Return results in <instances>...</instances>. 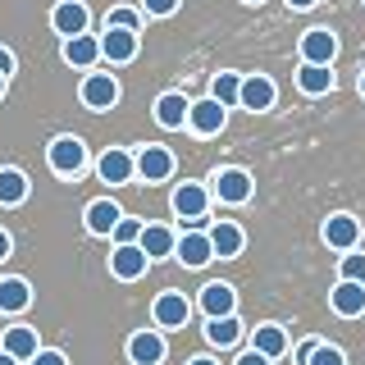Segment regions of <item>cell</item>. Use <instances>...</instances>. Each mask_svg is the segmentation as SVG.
<instances>
[{"mask_svg":"<svg viewBox=\"0 0 365 365\" xmlns=\"http://www.w3.org/2000/svg\"><path fill=\"white\" fill-rule=\"evenodd\" d=\"M329 306H334L342 319H356V315H365V288L361 283H342L338 279V288L329 292Z\"/></svg>","mask_w":365,"mask_h":365,"instance_id":"7402d4cb","label":"cell"},{"mask_svg":"<svg viewBox=\"0 0 365 365\" xmlns=\"http://www.w3.org/2000/svg\"><path fill=\"white\" fill-rule=\"evenodd\" d=\"M0 351H5V356H14L19 365H28V361L41 351L37 329H32V324H9V329H5V338H0Z\"/></svg>","mask_w":365,"mask_h":365,"instance_id":"52a82bcc","label":"cell"},{"mask_svg":"<svg viewBox=\"0 0 365 365\" xmlns=\"http://www.w3.org/2000/svg\"><path fill=\"white\" fill-rule=\"evenodd\" d=\"M251 192H256V182H251L247 169H220V178H215V197L224 205H247Z\"/></svg>","mask_w":365,"mask_h":365,"instance_id":"8992f818","label":"cell"},{"mask_svg":"<svg viewBox=\"0 0 365 365\" xmlns=\"http://www.w3.org/2000/svg\"><path fill=\"white\" fill-rule=\"evenodd\" d=\"M174 242H178V233H174V228H165V224H142V237H137V247H142L146 260L174 256Z\"/></svg>","mask_w":365,"mask_h":365,"instance_id":"5bb4252c","label":"cell"},{"mask_svg":"<svg viewBox=\"0 0 365 365\" xmlns=\"http://www.w3.org/2000/svg\"><path fill=\"white\" fill-rule=\"evenodd\" d=\"M114 247H133L137 242V237H142V220H128V215H123V220L119 224H114Z\"/></svg>","mask_w":365,"mask_h":365,"instance_id":"d6a6232c","label":"cell"},{"mask_svg":"<svg viewBox=\"0 0 365 365\" xmlns=\"http://www.w3.org/2000/svg\"><path fill=\"white\" fill-rule=\"evenodd\" d=\"M96 174L106 178L110 187H123V182L133 178V155H128V151H119V146H110V151L96 160Z\"/></svg>","mask_w":365,"mask_h":365,"instance_id":"ffe728a7","label":"cell"},{"mask_svg":"<svg viewBox=\"0 0 365 365\" xmlns=\"http://www.w3.org/2000/svg\"><path fill=\"white\" fill-rule=\"evenodd\" d=\"M201 311L210 315V319L237 315V292L228 288V283H205V288H201Z\"/></svg>","mask_w":365,"mask_h":365,"instance_id":"44dd1931","label":"cell"},{"mask_svg":"<svg viewBox=\"0 0 365 365\" xmlns=\"http://www.w3.org/2000/svg\"><path fill=\"white\" fill-rule=\"evenodd\" d=\"M101 41V60H110V64H128L137 60V32H123V28H106V37H96Z\"/></svg>","mask_w":365,"mask_h":365,"instance_id":"4fadbf2b","label":"cell"},{"mask_svg":"<svg viewBox=\"0 0 365 365\" xmlns=\"http://www.w3.org/2000/svg\"><path fill=\"white\" fill-rule=\"evenodd\" d=\"M297 87H302L306 96H324V91H334V68H324V64H302Z\"/></svg>","mask_w":365,"mask_h":365,"instance_id":"83f0119b","label":"cell"},{"mask_svg":"<svg viewBox=\"0 0 365 365\" xmlns=\"http://www.w3.org/2000/svg\"><path fill=\"white\" fill-rule=\"evenodd\" d=\"M174 256H178L187 269H201V265H210V260H215V256H210V237L197 233V228H192V233H182L178 242H174Z\"/></svg>","mask_w":365,"mask_h":365,"instance_id":"ac0fdd59","label":"cell"},{"mask_svg":"<svg viewBox=\"0 0 365 365\" xmlns=\"http://www.w3.org/2000/svg\"><path fill=\"white\" fill-rule=\"evenodd\" d=\"M46 160H51V169L60 178H78L87 169V146L78 142V137H55L51 151H46Z\"/></svg>","mask_w":365,"mask_h":365,"instance_id":"6da1fadb","label":"cell"},{"mask_svg":"<svg viewBox=\"0 0 365 365\" xmlns=\"http://www.w3.org/2000/svg\"><path fill=\"white\" fill-rule=\"evenodd\" d=\"M306 365H347V356H342V347H329V342H315L311 361Z\"/></svg>","mask_w":365,"mask_h":365,"instance_id":"836d02e7","label":"cell"},{"mask_svg":"<svg viewBox=\"0 0 365 365\" xmlns=\"http://www.w3.org/2000/svg\"><path fill=\"white\" fill-rule=\"evenodd\" d=\"M5 87H9V78H0V96H5Z\"/></svg>","mask_w":365,"mask_h":365,"instance_id":"ee69618b","label":"cell"},{"mask_svg":"<svg viewBox=\"0 0 365 365\" xmlns=\"http://www.w3.org/2000/svg\"><path fill=\"white\" fill-rule=\"evenodd\" d=\"M205 237H210V256H220V260H233L237 251H242V242H247V233L233 220H220Z\"/></svg>","mask_w":365,"mask_h":365,"instance_id":"9a60e30c","label":"cell"},{"mask_svg":"<svg viewBox=\"0 0 365 365\" xmlns=\"http://www.w3.org/2000/svg\"><path fill=\"white\" fill-rule=\"evenodd\" d=\"M0 365H19V361H14V356H5V351H0Z\"/></svg>","mask_w":365,"mask_h":365,"instance_id":"7bdbcfd3","label":"cell"},{"mask_svg":"<svg viewBox=\"0 0 365 365\" xmlns=\"http://www.w3.org/2000/svg\"><path fill=\"white\" fill-rule=\"evenodd\" d=\"M356 87H361V96H365V73H361V83H356Z\"/></svg>","mask_w":365,"mask_h":365,"instance_id":"f6af8a7d","label":"cell"},{"mask_svg":"<svg viewBox=\"0 0 365 365\" xmlns=\"http://www.w3.org/2000/svg\"><path fill=\"white\" fill-rule=\"evenodd\" d=\"M28 365H68V361H64V351H37Z\"/></svg>","mask_w":365,"mask_h":365,"instance_id":"d590c367","label":"cell"},{"mask_svg":"<svg viewBox=\"0 0 365 365\" xmlns=\"http://www.w3.org/2000/svg\"><path fill=\"white\" fill-rule=\"evenodd\" d=\"M128 361L133 365H160L165 361V338L155 329H142V334L128 338Z\"/></svg>","mask_w":365,"mask_h":365,"instance_id":"e0dca14e","label":"cell"},{"mask_svg":"<svg viewBox=\"0 0 365 365\" xmlns=\"http://www.w3.org/2000/svg\"><path fill=\"white\" fill-rule=\"evenodd\" d=\"M9 73H14V55L0 46V78H9Z\"/></svg>","mask_w":365,"mask_h":365,"instance_id":"8d00e7d4","label":"cell"},{"mask_svg":"<svg viewBox=\"0 0 365 365\" xmlns=\"http://www.w3.org/2000/svg\"><path fill=\"white\" fill-rule=\"evenodd\" d=\"M146 265H151V260L142 256V247H114V256H110V274L114 279H123V283H133V279H142L146 274Z\"/></svg>","mask_w":365,"mask_h":365,"instance_id":"d6986e66","label":"cell"},{"mask_svg":"<svg viewBox=\"0 0 365 365\" xmlns=\"http://www.w3.org/2000/svg\"><path fill=\"white\" fill-rule=\"evenodd\" d=\"M237 365H274V361H265V356H256V351H251V347H247V351H242V356H237Z\"/></svg>","mask_w":365,"mask_h":365,"instance_id":"74e56055","label":"cell"},{"mask_svg":"<svg viewBox=\"0 0 365 365\" xmlns=\"http://www.w3.org/2000/svg\"><path fill=\"white\" fill-rule=\"evenodd\" d=\"M178 9V0H142V14H151V19H169Z\"/></svg>","mask_w":365,"mask_h":365,"instance_id":"e575fe53","label":"cell"},{"mask_svg":"<svg viewBox=\"0 0 365 365\" xmlns=\"http://www.w3.org/2000/svg\"><path fill=\"white\" fill-rule=\"evenodd\" d=\"M356 242H361V220L356 215H329L324 220V247L356 251Z\"/></svg>","mask_w":365,"mask_h":365,"instance_id":"9c48e42d","label":"cell"},{"mask_svg":"<svg viewBox=\"0 0 365 365\" xmlns=\"http://www.w3.org/2000/svg\"><path fill=\"white\" fill-rule=\"evenodd\" d=\"M338 60V37L329 28H311L302 37V64H324V68H334Z\"/></svg>","mask_w":365,"mask_h":365,"instance_id":"5b68a950","label":"cell"},{"mask_svg":"<svg viewBox=\"0 0 365 365\" xmlns=\"http://www.w3.org/2000/svg\"><path fill=\"white\" fill-rule=\"evenodd\" d=\"M288 5H292V9H311L315 0H288Z\"/></svg>","mask_w":365,"mask_h":365,"instance_id":"b9f144b4","label":"cell"},{"mask_svg":"<svg viewBox=\"0 0 365 365\" xmlns=\"http://www.w3.org/2000/svg\"><path fill=\"white\" fill-rule=\"evenodd\" d=\"M9 251H14V237H9V233H5V228H0V260H5V256H9Z\"/></svg>","mask_w":365,"mask_h":365,"instance_id":"f35d334b","label":"cell"},{"mask_svg":"<svg viewBox=\"0 0 365 365\" xmlns=\"http://www.w3.org/2000/svg\"><path fill=\"white\" fill-rule=\"evenodd\" d=\"M83 106L87 110L119 106V78H114V73H87L83 78Z\"/></svg>","mask_w":365,"mask_h":365,"instance_id":"277c9868","label":"cell"},{"mask_svg":"<svg viewBox=\"0 0 365 365\" xmlns=\"http://www.w3.org/2000/svg\"><path fill=\"white\" fill-rule=\"evenodd\" d=\"M237 87H242V78L237 73H215V83H210V101L215 106H237Z\"/></svg>","mask_w":365,"mask_h":365,"instance_id":"f546056e","label":"cell"},{"mask_svg":"<svg viewBox=\"0 0 365 365\" xmlns=\"http://www.w3.org/2000/svg\"><path fill=\"white\" fill-rule=\"evenodd\" d=\"M151 315H155L160 329H182L192 319V306H187V297H182V292H160L155 306H151Z\"/></svg>","mask_w":365,"mask_h":365,"instance_id":"7c38bea8","label":"cell"},{"mask_svg":"<svg viewBox=\"0 0 365 365\" xmlns=\"http://www.w3.org/2000/svg\"><path fill=\"white\" fill-rule=\"evenodd\" d=\"M205 210H210V192L201 182H178L174 187V215L178 220H187L197 228V224H205Z\"/></svg>","mask_w":365,"mask_h":365,"instance_id":"7a4b0ae2","label":"cell"},{"mask_svg":"<svg viewBox=\"0 0 365 365\" xmlns=\"http://www.w3.org/2000/svg\"><path fill=\"white\" fill-rule=\"evenodd\" d=\"M311 351H315V342H302V347H297V365H306V361H311Z\"/></svg>","mask_w":365,"mask_h":365,"instance_id":"ab89813d","label":"cell"},{"mask_svg":"<svg viewBox=\"0 0 365 365\" xmlns=\"http://www.w3.org/2000/svg\"><path fill=\"white\" fill-rule=\"evenodd\" d=\"M187 106L192 101L182 96V91H165V96L155 101V123L160 128H182V123H187Z\"/></svg>","mask_w":365,"mask_h":365,"instance_id":"603a6c76","label":"cell"},{"mask_svg":"<svg viewBox=\"0 0 365 365\" xmlns=\"http://www.w3.org/2000/svg\"><path fill=\"white\" fill-rule=\"evenodd\" d=\"M187 365H220V361H210V356H192Z\"/></svg>","mask_w":365,"mask_h":365,"instance_id":"60d3db41","label":"cell"},{"mask_svg":"<svg viewBox=\"0 0 365 365\" xmlns=\"http://www.w3.org/2000/svg\"><path fill=\"white\" fill-rule=\"evenodd\" d=\"M32 306V283L28 279H0V311L5 315H19Z\"/></svg>","mask_w":365,"mask_h":365,"instance_id":"d4e9b609","label":"cell"},{"mask_svg":"<svg viewBox=\"0 0 365 365\" xmlns=\"http://www.w3.org/2000/svg\"><path fill=\"white\" fill-rule=\"evenodd\" d=\"M237 338H242V319H237V315L205 319V342H210V347H233Z\"/></svg>","mask_w":365,"mask_h":365,"instance_id":"484cf974","label":"cell"},{"mask_svg":"<svg viewBox=\"0 0 365 365\" xmlns=\"http://www.w3.org/2000/svg\"><path fill=\"white\" fill-rule=\"evenodd\" d=\"M87 23H91V14H87L83 0H60V5H55V14H51V28L60 32L64 41H68V37H83Z\"/></svg>","mask_w":365,"mask_h":365,"instance_id":"ba28073f","label":"cell"},{"mask_svg":"<svg viewBox=\"0 0 365 365\" xmlns=\"http://www.w3.org/2000/svg\"><path fill=\"white\" fill-rule=\"evenodd\" d=\"M83 220H87V233H96V237H110V233H114V224L123 220V210H119L114 201H91Z\"/></svg>","mask_w":365,"mask_h":365,"instance_id":"cb8c5ba5","label":"cell"},{"mask_svg":"<svg viewBox=\"0 0 365 365\" xmlns=\"http://www.w3.org/2000/svg\"><path fill=\"white\" fill-rule=\"evenodd\" d=\"M64 60L73 64V68H91V64L101 60V41L87 37V32H83V37H68L64 41Z\"/></svg>","mask_w":365,"mask_h":365,"instance_id":"4316f807","label":"cell"},{"mask_svg":"<svg viewBox=\"0 0 365 365\" xmlns=\"http://www.w3.org/2000/svg\"><path fill=\"white\" fill-rule=\"evenodd\" d=\"M106 28H123V32H142V9H128V5L110 9V14H106Z\"/></svg>","mask_w":365,"mask_h":365,"instance_id":"1f68e13d","label":"cell"},{"mask_svg":"<svg viewBox=\"0 0 365 365\" xmlns=\"http://www.w3.org/2000/svg\"><path fill=\"white\" fill-rule=\"evenodd\" d=\"M274 96H279V87H274L265 73H251V78H242V87H237V106H247L251 114L269 110Z\"/></svg>","mask_w":365,"mask_h":365,"instance_id":"8fae6325","label":"cell"},{"mask_svg":"<svg viewBox=\"0 0 365 365\" xmlns=\"http://www.w3.org/2000/svg\"><path fill=\"white\" fill-rule=\"evenodd\" d=\"M133 174H142L146 182H165L174 174V155L165 146H142V155H133Z\"/></svg>","mask_w":365,"mask_h":365,"instance_id":"30bf717a","label":"cell"},{"mask_svg":"<svg viewBox=\"0 0 365 365\" xmlns=\"http://www.w3.org/2000/svg\"><path fill=\"white\" fill-rule=\"evenodd\" d=\"M23 201H28L23 169H0V205H23Z\"/></svg>","mask_w":365,"mask_h":365,"instance_id":"f1b7e54d","label":"cell"},{"mask_svg":"<svg viewBox=\"0 0 365 365\" xmlns=\"http://www.w3.org/2000/svg\"><path fill=\"white\" fill-rule=\"evenodd\" d=\"M338 274H342V283H361L365 288V251H347L338 260Z\"/></svg>","mask_w":365,"mask_h":365,"instance_id":"4dcf8cb0","label":"cell"},{"mask_svg":"<svg viewBox=\"0 0 365 365\" xmlns=\"http://www.w3.org/2000/svg\"><path fill=\"white\" fill-rule=\"evenodd\" d=\"M242 5H260V0H242Z\"/></svg>","mask_w":365,"mask_h":365,"instance_id":"bcb514c9","label":"cell"},{"mask_svg":"<svg viewBox=\"0 0 365 365\" xmlns=\"http://www.w3.org/2000/svg\"><path fill=\"white\" fill-rule=\"evenodd\" d=\"M224 123H228V110H224V106H215L210 96H205V101H192V106H187V128L197 133V137H215V133H224Z\"/></svg>","mask_w":365,"mask_h":365,"instance_id":"3957f363","label":"cell"},{"mask_svg":"<svg viewBox=\"0 0 365 365\" xmlns=\"http://www.w3.org/2000/svg\"><path fill=\"white\" fill-rule=\"evenodd\" d=\"M251 351H256V356H265V361H279L283 351H288V329H283V324L251 329Z\"/></svg>","mask_w":365,"mask_h":365,"instance_id":"2e32d148","label":"cell"}]
</instances>
